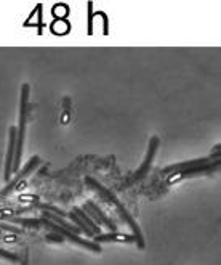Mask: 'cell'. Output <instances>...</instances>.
<instances>
[{
	"instance_id": "cell-1",
	"label": "cell",
	"mask_w": 221,
	"mask_h": 265,
	"mask_svg": "<svg viewBox=\"0 0 221 265\" xmlns=\"http://www.w3.org/2000/svg\"><path fill=\"white\" fill-rule=\"evenodd\" d=\"M85 182L88 183V185H90L93 190H96V192L100 193L101 196L108 201V203H110V204H114V206H115V209H117V212H119V217L127 223V225H129V227L132 228V232H133V236H135V241H136L138 247H139V249H143V247H144V238H143L141 228H139V225L135 222V218L132 217L130 212L125 209V206L122 204L117 198H115V194H114V193H110L108 188L101 187L100 183H98V182L95 180V178L87 177V178H85Z\"/></svg>"
},
{
	"instance_id": "cell-2",
	"label": "cell",
	"mask_w": 221,
	"mask_h": 265,
	"mask_svg": "<svg viewBox=\"0 0 221 265\" xmlns=\"http://www.w3.org/2000/svg\"><path fill=\"white\" fill-rule=\"evenodd\" d=\"M27 111H29V84H22L21 105H20V124H18V130H16V154L13 161V172H18L21 167L22 143H24L26 124H27Z\"/></svg>"
},
{
	"instance_id": "cell-3",
	"label": "cell",
	"mask_w": 221,
	"mask_h": 265,
	"mask_svg": "<svg viewBox=\"0 0 221 265\" xmlns=\"http://www.w3.org/2000/svg\"><path fill=\"white\" fill-rule=\"evenodd\" d=\"M157 148H159V137H153L151 138V142H149V146H148V153H146V158H144V163L141 164V167L133 174L129 180H127L124 185L120 187V190H125V188H129L130 185H133V183H136L139 182L141 178H144V175L148 174L149 169H151V166H153V161L155 158V153H157Z\"/></svg>"
},
{
	"instance_id": "cell-4",
	"label": "cell",
	"mask_w": 221,
	"mask_h": 265,
	"mask_svg": "<svg viewBox=\"0 0 221 265\" xmlns=\"http://www.w3.org/2000/svg\"><path fill=\"white\" fill-rule=\"evenodd\" d=\"M39 164H40V158H39V156H32L31 161H29V163H27L24 167H22L21 170H18V174H16V175L7 183V187H5L2 192H0V194H2V196H8L10 193H13L15 190H16V187H18L20 183L24 180V178H26L29 174H31V172L36 169Z\"/></svg>"
},
{
	"instance_id": "cell-5",
	"label": "cell",
	"mask_w": 221,
	"mask_h": 265,
	"mask_svg": "<svg viewBox=\"0 0 221 265\" xmlns=\"http://www.w3.org/2000/svg\"><path fill=\"white\" fill-rule=\"evenodd\" d=\"M16 154V127H10L8 132V148H7V158H5V169H3V180L10 182L11 174H13V161Z\"/></svg>"
},
{
	"instance_id": "cell-6",
	"label": "cell",
	"mask_w": 221,
	"mask_h": 265,
	"mask_svg": "<svg viewBox=\"0 0 221 265\" xmlns=\"http://www.w3.org/2000/svg\"><path fill=\"white\" fill-rule=\"evenodd\" d=\"M91 241L96 244H100V243H136L135 236L133 235H124V233H119V232L101 233V235L95 236Z\"/></svg>"
},
{
	"instance_id": "cell-7",
	"label": "cell",
	"mask_w": 221,
	"mask_h": 265,
	"mask_svg": "<svg viewBox=\"0 0 221 265\" xmlns=\"http://www.w3.org/2000/svg\"><path fill=\"white\" fill-rule=\"evenodd\" d=\"M212 163V158H200V159H196V161H186V163H179L175 166H170V167H165L164 174H175V172H183V170H188V169H194V167H199V166H205V164H210Z\"/></svg>"
},
{
	"instance_id": "cell-8",
	"label": "cell",
	"mask_w": 221,
	"mask_h": 265,
	"mask_svg": "<svg viewBox=\"0 0 221 265\" xmlns=\"http://www.w3.org/2000/svg\"><path fill=\"white\" fill-rule=\"evenodd\" d=\"M85 204L88 206L93 212H95V214H96V217L100 218V222L103 223V225H106V227L109 228V233H114V232H117V227H115V223H114L112 220H110V218H109L106 214H104V212H103V211H101L100 207H98L95 203H91V201H87Z\"/></svg>"
},
{
	"instance_id": "cell-9",
	"label": "cell",
	"mask_w": 221,
	"mask_h": 265,
	"mask_svg": "<svg viewBox=\"0 0 221 265\" xmlns=\"http://www.w3.org/2000/svg\"><path fill=\"white\" fill-rule=\"evenodd\" d=\"M72 212H74V214L77 216L79 218H80V220H82V222L85 223V225H87V228H88V230H90V232H91L93 235H95V236L101 235V228L98 227L96 223L93 222L91 218H90L88 216H87V214H85V212H84L82 209H80V207H74V209H72Z\"/></svg>"
},
{
	"instance_id": "cell-10",
	"label": "cell",
	"mask_w": 221,
	"mask_h": 265,
	"mask_svg": "<svg viewBox=\"0 0 221 265\" xmlns=\"http://www.w3.org/2000/svg\"><path fill=\"white\" fill-rule=\"evenodd\" d=\"M7 218H10L13 223H18V225H22V227H29V228H40L42 227L40 218H21V217H7Z\"/></svg>"
},
{
	"instance_id": "cell-11",
	"label": "cell",
	"mask_w": 221,
	"mask_h": 265,
	"mask_svg": "<svg viewBox=\"0 0 221 265\" xmlns=\"http://www.w3.org/2000/svg\"><path fill=\"white\" fill-rule=\"evenodd\" d=\"M51 31L58 34V36H65V34L69 32V23L65 20H58L51 24Z\"/></svg>"
},
{
	"instance_id": "cell-12",
	"label": "cell",
	"mask_w": 221,
	"mask_h": 265,
	"mask_svg": "<svg viewBox=\"0 0 221 265\" xmlns=\"http://www.w3.org/2000/svg\"><path fill=\"white\" fill-rule=\"evenodd\" d=\"M69 218H71V220L74 222V225L77 227V228L80 230V232H84L87 236H88V238H95V235H93V233L90 232V230L87 228V225H85V223H84L82 220H80V218H79L77 216H75L74 212H69Z\"/></svg>"
},
{
	"instance_id": "cell-13",
	"label": "cell",
	"mask_w": 221,
	"mask_h": 265,
	"mask_svg": "<svg viewBox=\"0 0 221 265\" xmlns=\"http://www.w3.org/2000/svg\"><path fill=\"white\" fill-rule=\"evenodd\" d=\"M53 15H55V18H58V20H65L66 16L69 15V7L65 3H58L53 7Z\"/></svg>"
},
{
	"instance_id": "cell-14",
	"label": "cell",
	"mask_w": 221,
	"mask_h": 265,
	"mask_svg": "<svg viewBox=\"0 0 221 265\" xmlns=\"http://www.w3.org/2000/svg\"><path fill=\"white\" fill-rule=\"evenodd\" d=\"M0 259H7V261L13 262V264H21V261H20V257H18V256L13 254V252L5 251V249H0Z\"/></svg>"
},
{
	"instance_id": "cell-15",
	"label": "cell",
	"mask_w": 221,
	"mask_h": 265,
	"mask_svg": "<svg viewBox=\"0 0 221 265\" xmlns=\"http://www.w3.org/2000/svg\"><path fill=\"white\" fill-rule=\"evenodd\" d=\"M91 8H93V3L88 2V34L93 32V15H91Z\"/></svg>"
},
{
	"instance_id": "cell-16",
	"label": "cell",
	"mask_w": 221,
	"mask_h": 265,
	"mask_svg": "<svg viewBox=\"0 0 221 265\" xmlns=\"http://www.w3.org/2000/svg\"><path fill=\"white\" fill-rule=\"evenodd\" d=\"M46 240H50V241H56V243H63V241H65V238H63V236H60L58 233L48 235V236H46Z\"/></svg>"
},
{
	"instance_id": "cell-17",
	"label": "cell",
	"mask_w": 221,
	"mask_h": 265,
	"mask_svg": "<svg viewBox=\"0 0 221 265\" xmlns=\"http://www.w3.org/2000/svg\"><path fill=\"white\" fill-rule=\"evenodd\" d=\"M0 236H2V232H0Z\"/></svg>"
}]
</instances>
